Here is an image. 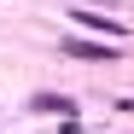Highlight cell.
I'll use <instances>...</instances> for the list:
<instances>
[{
	"mask_svg": "<svg viewBox=\"0 0 134 134\" xmlns=\"http://www.w3.org/2000/svg\"><path fill=\"white\" fill-rule=\"evenodd\" d=\"M35 111H76V105H70V99H53V93H41V99H35Z\"/></svg>",
	"mask_w": 134,
	"mask_h": 134,
	"instance_id": "cell-3",
	"label": "cell"
},
{
	"mask_svg": "<svg viewBox=\"0 0 134 134\" xmlns=\"http://www.w3.org/2000/svg\"><path fill=\"white\" fill-rule=\"evenodd\" d=\"M70 18H76L82 29H105V35H122V24H117V18H99V12H70Z\"/></svg>",
	"mask_w": 134,
	"mask_h": 134,
	"instance_id": "cell-1",
	"label": "cell"
},
{
	"mask_svg": "<svg viewBox=\"0 0 134 134\" xmlns=\"http://www.w3.org/2000/svg\"><path fill=\"white\" fill-rule=\"evenodd\" d=\"M70 53H76V58H105V64H111V47H99V41H70Z\"/></svg>",
	"mask_w": 134,
	"mask_h": 134,
	"instance_id": "cell-2",
	"label": "cell"
}]
</instances>
